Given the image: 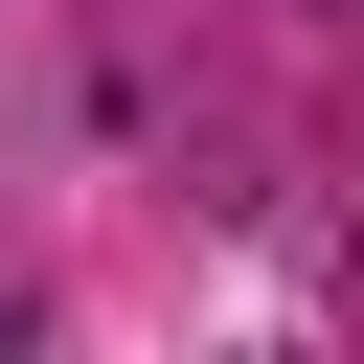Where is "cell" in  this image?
Segmentation results:
<instances>
[{
    "instance_id": "obj_1",
    "label": "cell",
    "mask_w": 364,
    "mask_h": 364,
    "mask_svg": "<svg viewBox=\"0 0 364 364\" xmlns=\"http://www.w3.org/2000/svg\"><path fill=\"white\" fill-rule=\"evenodd\" d=\"M0 364H23V318H0Z\"/></svg>"
}]
</instances>
